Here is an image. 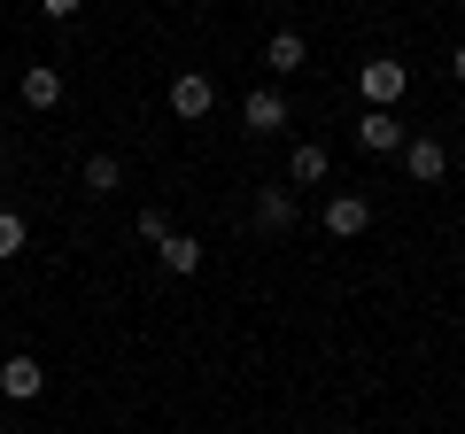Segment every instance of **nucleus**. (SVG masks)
I'll use <instances>...</instances> for the list:
<instances>
[{
	"label": "nucleus",
	"mask_w": 465,
	"mask_h": 434,
	"mask_svg": "<svg viewBox=\"0 0 465 434\" xmlns=\"http://www.w3.org/2000/svg\"><path fill=\"white\" fill-rule=\"evenodd\" d=\"M403 85H411V70H403L396 54H372V63H357V94H365V109H396Z\"/></svg>",
	"instance_id": "obj_1"
},
{
	"label": "nucleus",
	"mask_w": 465,
	"mask_h": 434,
	"mask_svg": "<svg viewBox=\"0 0 465 434\" xmlns=\"http://www.w3.org/2000/svg\"><path fill=\"white\" fill-rule=\"evenodd\" d=\"M210 109H217L210 70H179V78H171V117H179V124H202Z\"/></svg>",
	"instance_id": "obj_2"
},
{
	"label": "nucleus",
	"mask_w": 465,
	"mask_h": 434,
	"mask_svg": "<svg viewBox=\"0 0 465 434\" xmlns=\"http://www.w3.org/2000/svg\"><path fill=\"white\" fill-rule=\"evenodd\" d=\"M241 124H249L256 140H272V133H287V94H280V85H256V94L241 101Z\"/></svg>",
	"instance_id": "obj_3"
},
{
	"label": "nucleus",
	"mask_w": 465,
	"mask_h": 434,
	"mask_svg": "<svg viewBox=\"0 0 465 434\" xmlns=\"http://www.w3.org/2000/svg\"><path fill=\"white\" fill-rule=\"evenodd\" d=\"M16 94H24V109H39V117H47V109H63L70 78H63V70H54V63H32V70H24V78H16Z\"/></svg>",
	"instance_id": "obj_4"
},
{
	"label": "nucleus",
	"mask_w": 465,
	"mask_h": 434,
	"mask_svg": "<svg viewBox=\"0 0 465 434\" xmlns=\"http://www.w3.org/2000/svg\"><path fill=\"white\" fill-rule=\"evenodd\" d=\"M403 171H411V186H434L450 171V148L434 133H411V140H403Z\"/></svg>",
	"instance_id": "obj_5"
},
{
	"label": "nucleus",
	"mask_w": 465,
	"mask_h": 434,
	"mask_svg": "<svg viewBox=\"0 0 465 434\" xmlns=\"http://www.w3.org/2000/svg\"><path fill=\"white\" fill-rule=\"evenodd\" d=\"M357 140H365L372 155H403V140H411V133H403L396 109H365V117H357Z\"/></svg>",
	"instance_id": "obj_6"
},
{
	"label": "nucleus",
	"mask_w": 465,
	"mask_h": 434,
	"mask_svg": "<svg viewBox=\"0 0 465 434\" xmlns=\"http://www.w3.org/2000/svg\"><path fill=\"white\" fill-rule=\"evenodd\" d=\"M39 388H47V365H39L32 350H16L8 365H0V396H16V403H32Z\"/></svg>",
	"instance_id": "obj_7"
},
{
	"label": "nucleus",
	"mask_w": 465,
	"mask_h": 434,
	"mask_svg": "<svg viewBox=\"0 0 465 434\" xmlns=\"http://www.w3.org/2000/svg\"><path fill=\"white\" fill-rule=\"evenodd\" d=\"M256 233H295V186H256Z\"/></svg>",
	"instance_id": "obj_8"
},
{
	"label": "nucleus",
	"mask_w": 465,
	"mask_h": 434,
	"mask_svg": "<svg viewBox=\"0 0 465 434\" xmlns=\"http://www.w3.org/2000/svg\"><path fill=\"white\" fill-rule=\"evenodd\" d=\"M365 225H372V202H365V194H333V202H326V233H333V241H357Z\"/></svg>",
	"instance_id": "obj_9"
},
{
	"label": "nucleus",
	"mask_w": 465,
	"mask_h": 434,
	"mask_svg": "<svg viewBox=\"0 0 465 434\" xmlns=\"http://www.w3.org/2000/svg\"><path fill=\"white\" fill-rule=\"evenodd\" d=\"M302 63H311V47H302V32H272V39H264V70H272V78H295Z\"/></svg>",
	"instance_id": "obj_10"
},
{
	"label": "nucleus",
	"mask_w": 465,
	"mask_h": 434,
	"mask_svg": "<svg viewBox=\"0 0 465 434\" xmlns=\"http://www.w3.org/2000/svg\"><path fill=\"white\" fill-rule=\"evenodd\" d=\"M333 171V155L318 148V140H295V155H287V186H318Z\"/></svg>",
	"instance_id": "obj_11"
},
{
	"label": "nucleus",
	"mask_w": 465,
	"mask_h": 434,
	"mask_svg": "<svg viewBox=\"0 0 465 434\" xmlns=\"http://www.w3.org/2000/svg\"><path fill=\"white\" fill-rule=\"evenodd\" d=\"M155 256H163V271H171V280H194V271H202V241H194V233H171Z\"/></svg>",
	"instance_id": "obj_12"
},
{
	"label": "nucleus",
	"mask_w": 465,
	"mask_h": 434,
	"mask_svg": "<svg viewBox=\"0 0 465 434\" xmlns=\"http://www.w3.org/2000/svg\"><path fill=\"white\" fill-rule=\"evenodd\" d=\"M116 186H124V163H116V155H85V194H101V202H109Z\"/></svg>",
	"instance_id": "obj_13"
},
{
	"label": "nucleus",
	"mask_w": 465,
	"mask_h": 434,
	"mask_svg": "<svg viewBox=\"0 0 465 434\" xmlns=\"http://www.w3.org/2000/svg\"><path fill=\"white\" fill-rule=\"evenodd\" d=\"M24 241H32V233H24V217H16V210H0V264H16Z\"/></svg>",
	"instance_id": "obj_14"
},
{
	"label": "nucleus",
	"mask_w": 465,
	"mask_h": 434,
	"mask_svg": "<svg viewBox=\"0 0 465 434\" xmlns=\"http://www.w3.org/2000/svg\"><path fill=\"white\" fill-rule=\"evenodd\" d=\"M140 241H155V249H163V241H171V217H163V210H140Z\"/></svg>",
	"instance_id": "obj_15"
},
{
	"label": "nucleus",
	"mask_w": 465,
	"mask_h": 434,
	"mask_svg": "<svg viewBox=\"0 0 465 434\" xmlns=\"http://www.w3.org/2000/svg\"><path fill=\"white\" fill-rule=\"evenodd\" d=\"M39 8H47V24H70V16L85 8V0H39Z\"/></svg>",
	"instance_id": "obj_16"
},
{
	"label": "nucleus",
	"mask_w": 465,
	"mask_h": 434,
	"mask_svg": "<svg viewBox=\"0 0 465 434\" xmlns=\"http://www.w3.org/2000/svg\"><path fill=\"white\" fill-rule=\"evenodd\" d=\"M450 78H458V85H465V39H458V54H450Z\"/></svg>",
	"instance_id": "obj_17"
},
{
	"label": "nucleus",
	"mask_w": 465,
	"mask_h": 434,
	"mask_svg": "<svg viewBox=\"0 0 465 434\" xmlns=\"http://www.w3.org/2000/svg\"><path fill=\"white\" fill-rule=\"evenodd\" d=\"M0 171H8V140H0Z\"/></svg>",
	"instance_id": "obj_18"
},
{
	"label": "nucleus",
	"mask_w": 465,
	"mask_h": 434,
	"mask_svg": "<svg viewBox=\"0 0 465 434\" xmlns=\"http://www.w3.org/2000/svg\"><path fill=\"white\" fill-rule=\"evenodd\" d=\"M458 8H465V0H458Z\"/></svg>",
	"instance_id": "obj_19"
}]
</instances>
